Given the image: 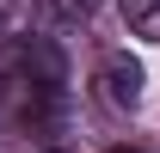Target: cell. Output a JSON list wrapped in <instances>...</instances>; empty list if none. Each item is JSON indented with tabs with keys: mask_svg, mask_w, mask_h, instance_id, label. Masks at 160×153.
Returning a JSON list of instances; mask_svg holds the SVG:
<instances>
[{
	"mask_svg": "<svg viewBox=\"0 0 160 153\" xmlns=\"http://www.w3.org/2000/svg\"><path fill=\"white\" fill-rule=\"evenodd\" d=\"M12 74L31 80V86H43V92H62L68 61H62V49L49 37H19V43H12Z\"/></svg>",
	"mask_w": 160,
	"mask_h": 153,
	"instance_id": "1",
	"label": "cell"
},
{
	"mask_svg": "<svg viewBox=\"0 0 160 153\" xmlns=\"http://www.w3.org/2000/svg\"><path fill=\"white\" fill-rule=\"evenodd\" d=\"M31 6L37 0H0V43H19L31 31Z\"/></svg>",
	"mask_w": 160,
	"mask_h": 153,
	"instance_id": "5",
	"label": "cell"
},
{
	"mask_svg": "<svg viewBox=\"0 0 160 153\" xmlns=\"http://www.w3.org/2000/svg\"><path fill=\"white\" fill-rule=\"evenodd\" d=\"M99 98L111 104V110H136L142 104V61H129L117 49V55L99 61Z\"/></svg>",
	"mask_w": 160,
	"mask_h": 153,
	"instance_id": "2",
	"label": "cell"
},
{
	"mask_svg": "<svg viewBox=\"0 0 160 153\" xmlns=\"http://www.w3.org/2000/svg\"><path fill=\"white\" fill-rule=\"evenodd\" d=\"M43 153H62V147H43Z\"/></svg>",
	"mask_w": 160,
	"mask_h": 153,
	"instance_id": "7",
	"label": "cell"
},
{
	"mask_svg": "<svg viewBox=\"0 0 160 153\" xmlns=\"http://www.w3.org/2000/svg\"><path fill=\"white\" fill-rule=\"evenodd\" d=\"M37 12L49 25H86L92 12H99V0H37Z\"/></svg>",
	"mask_w": 160,
	"mask_h": 153,
	"instance_id": "4",
	"label": "cell"
},
{
	"mask_svg": "<svg viewBox=\"0 0 160 153\" xmlns=\"http://www.w3.org/2000/svg\"><path fill=\"white\" fill-rule=\"evenodd\" d=\"M111 153H142V147H111Z\"/></svg>",
	"mask_w": 160,
	"mask_h": 153,
	"instance_id": "6",
	"label": "cell"
},
{
	"mask_svg": "<svg viewBox=\"0 0 160 153\" xmlns=\"http://www.w3.org/2000/svg\"><path fill=\"white\" fill-rule=\"evenodd\" d=\"M117 6H123V25H129L136 37L160 43V0H117Z\"/></svg>",
	"mask_w": 160,
	"mask_h": 153,
	"instance_id": "3",
	"label": "cell"
}]
</instances>
